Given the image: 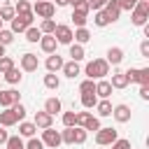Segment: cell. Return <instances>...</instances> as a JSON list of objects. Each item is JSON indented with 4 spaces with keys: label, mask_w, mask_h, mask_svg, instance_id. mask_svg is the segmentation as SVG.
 <instances>
[{
    "label": "cell",
    "mask_w": 149,
    "mask_h": 149,
    "mask_svg": "<svg viewBox=\"0 0 149 149\" xmlns=\"http://www.w3.org/2000/svg\"><path fill=\"white\" fill-rule=\"evenodd\" d=\"M95 102H98V95H95V91H88V93H81V105H84L86 109H91V107H95Z\"/></svg>",
    "instance_id": "cell-26"
},
{
    "label": "cell",
    "mask_w": 149,
    "mask_h": 149,
    "mask_svg": "<svg viewBox=\"0 0 149 149\" xmlns=\"http://www.w3.org/2000/svg\"><path fill=\"white\" fill-rule=\"evenodd\" d=\"M40 47H42V51H44V54H56L58 42H56V37H54V35H42V37H40Z\"/></svg>",
    "instance_id": "cell-13"
},
{
    "label": "cell",
    "mask_w": 149,
    "mask_h": 149,
    "mask_svg": "<svg viewBox=\"0 0 149 149\" xmlns=\"http://www.w3.org/2000/svg\"><path fill=\"white\" fill-rule=\"evenodd\" d=\"M14 102H21V93L19 91H14V88L0 91V107H12Z\"/></svg>",
    "instance_id": "cell-8"
},
{
    "label": "cell",
    "mask_w": 149,
    "mask_h": 149,
    "mask_svg": "<svg viewBox=\"0 0 149 149\" xmlns=\"http://www.w3.org/2000/svg\"><path fill=\"white\" fill-rule=\"evenodd\" d=\"M95 109H98L100 116H112V102L107 98H102L100 102H95Z\"/></svg>",
    "instance_id": "cell-22"
},
{
    "label": "cell",
    "mask_w": 149,
    "mask_h": 149,
    "mask_svg": "<svg viewBox=\"0 0 149 149\" xmlns=\"http://www.w3.org/2000/svg\"><path fill=\"white\" fill-rule=\"evenodd\" d=\"M42 142H44V147L56 149V147L61 144V133H58V130H54L51 126H49V128H42Z\"/></svg>",
    "instance_id": "cell-7"
},
{
    "label": "cell",
    "mask_w": 149,
    "mask_h": 149,
    "mask_svg": "<svg viewBox=\"0 0 149 149\" xmlns=\"http://www.w3.org/2000/svg\"><path fill=\"white\" fill-rule=\"evenodd\" d=\"M93 21H95V26H100V28H105L107 23H112V21H109V16L105 14V9H98V12H95V16H93Z\"/></svg>",
    "instance_id": "cell-34"
},
{
    "label": "cell",
    "mask_w": 149,
    "mask_h": 149,
    "mask_svg": "<svg viewBox=\"0 0 149 149\" xmlns=\"http://www.w3.org/2000/svg\"><path fill=\"white\" fill-rule=\"evenodd\" d=\"M102 2H107V0H102Z\"/></svg>",
    "instance_id": "cell-56"
},
{
    "label": "cell",
    "mask_w": 149,
    "mask_h": 149,
    "mask_svg": "<svg viewBox=\"0 0 149 149\" xmlns=\"http://www.w3.org/2000/svg\"><path fill=\"white\" fill-rule=\"evenodd\" d=\"M112 88H126L130 81H128V77H126V72H114L112 74Z\"/></svg>",
    "instance_id": "cell-18"
},
{
    "label": "cell",
    "mask_w": 149,
    "mask_h": 149,
    "mask_svg": "<svg viewBox=\"0 0 149 149\" xmlns=\"http://www.w3.org/2000/svg\"><path fill=\"white\" fill-rule=\"evenodd\" d=\"M33 19H35V14H33V12L14 14V19H12V33H23V30L33 23Z\"/></svg>",
    "instance_id": "cell-3"
},
{
    "label": "cell",
    "mask_w": 149,
    "mask_h": 149,
    "mask_svg": "<svg viewBox=\"0 0 149 149\" xmlns=\"http://www.w3.org/2000/svg\"><path fill=\"white\" fill-rule=\"evenodd\" d=\"M63 63H65V61H63L58 54H49V58H47V63H44V65H47V70H49V72H58V70L63 68Z\"/></svg>",
    "instance_id": "cell-16"
},
{
    "label": "cell",
    "mask_w": 149,
    "mask_h": 149,
    "mask_svg": "<svg viewBox=\"0 0 149 149\" xmlns=\"http://www.w3.org/2000/svg\"><path fill=\"white\" fill-rule=\"evenodd\" d=\"M88 116H91V114H88V112H77V123H74V126H84V123H86V119H88Z\"/></svg>",
    "instance_id": "cell-47"
},
{
    "label": "cell",
    "mask_w": 149,
    "mask_h": 149,
    "mask_svg": "<svg viewBox=\"0 0 149 149\" xmlns=\"http://www.w3.org/2000/svg\"><path fill=\"white\" fill-rule=\"evenodd\" d=\"M79 91H81V93L95 91V81H93V79H86V81H81V84H79Z\"/></svg>",
    "instance_id": "cell-42"
},
{
    "label": "cell",
    "mask_w": 149,
    "mask_h": 149,
    "mask_svg": "<svg viewBox=\"0 0 149 149\" xmlns=\"http://www.w3.org/2000/svg\"><path fill=\"white\" fill-rule=\"evenodd\" d=\"M84 56H86V54H84V47H81V44H70V58H72V61L79 63Z\"/></svg>",
    "instance_id": "cell-32"
},
{
    "label": "cell",
    "mask_w": 149,
    "mask_h": 149,
    "mask_svg": "<svg viewBox=\"0 0 149 149\" xmlns=\"http://www.w3.org/2000/svg\"><path fill=\"white\" fill-rule=\"evenodd\" d=\"M5 149H26V144H23L21 135H9L5 142Z\"/></svg>",
    "instance_id": "cell-23"
},
{
    "label": "cell",
    "mask_w": 149,
    "mask_h": 149,
    "mask_svg": "<svg viewBox=\"0 0 149 149\" xmlns=\"http://www.w3.org/2000/svg\"><path fill=\"white\" fill-rule=\"evenodd\" d=\"M61 107H63V105H61V100H58V98H47V102H44V112H49L51 116H54V114H58V112H61Z\"/></svg>",
    "instance_id": "cell-20"
},
{
    "label": "cell",
    "mask_w": 149,
    "mask_h": 149,
    "mask_svg": "<svg viewBox=\"0 0 149 149\" xmlns=\"http://www.w3.org/2000/svg\"><path fill=\"white\" fill-rule=\"evenodd\" d=\"M40 30H42V35H54V30H56V21H54V19H42Z\"/></svg>",
    "instance_id": "cell-31"
},
{
    "label": "cell",
    "mask_w": 149,
    "mask_h": 149,
    "mask_svg": "<svg viewBox=\"0 0 149 149\" xmlns=\"http://www.w3.org/2000/svg\"><path fill=\"white\" fill-rule=\"evenodd\" d=\"M23 33H26V40H28V42H40V37H42V30L35 28V26H28Z\"/></svg>",
    "instance_id": "cell-28"
},
{
    "label": "cell",
    "mask_w": 149,
    "mask_h": 149,
    "mask_svg": "<svg viewBox=\"0 0 149 149\" xmlns=\"http://www.w3.org/2000/svg\"><path fill=\"white\" fill-rule=\"evenodd\" d=\"M86 21H88V14H84V12H72V23L77 26V28H86Z\"/></svg>",
    "instance_id": "cell-27"
},
{
    "label": "cell",
    "mask_w": 149,
    "mask_h": 149,
    "mask_svg": "<svg viewBox=\"0 0 149 149\" xmlns=\"http://www.w3.org/2000/svg\"><path fill=\"white\" fill-rule=\"evenodd\" d=\"M26 149H44V142H42V140H37V137L33 135V137L28 140V144H26Z\"/></svg>",
    "instance_id": "cell-43"
},
{
    "label": "cell",
    "mask_w": 149,
    "mask_h": 149,
    "mask_svg": "<svg viewBox=\"0 0 149 149\" xmlns=\"http://www.w3.org/2000/svg\"><path fill=\"white\" fill-rule=\"evenodd\" d=\"M30 2H35V0H30Z\"/></svg>",
    "instance_id": "cell-57"
},
{
    "label": "cell",
    "mask_w": 149,
    "mask_h": 149,
    "mask_svg": "<svg viewBox=\"0 0 149 149\" xmlns=\"http://www.w3.org/2000/svg\"><path fill=\"white\" fill-rule=\"evenodd\" d=\"M116 137H119V133H116L114 128H102V126H100V128L95 130V142H98L100 147H105V144H112Z\"/></svg>",
    "instance_id": "cell-4"
},
{
    "label": "cell",
    "mask_w": 149,
    "mask_h": 149,
    "mask_svg": "<svg viewBox=\"0 0 149 149\" xmlns=\"http://www.w3.org/2000/svg\"><path fill=\"white\" fill-rule=\"evenodd\" d=\"M33 14H37L40 19H54L56 5H54L51 0H35V2H33Z\"/></svg>",
    "instance_id": "cell-2"
},
{
    "label": "cell",
    "mask_w": 149,
    "mask_h": 149,
    "mask_svg": "<svg viewBox=\"0 0 149 149\" xmlns=\"http://www.w3.org/2000/svg\"><path fill=\"white\" fill-rule=\"evenodd\" d=\"M2 74H5V81H7V84H19V81H21V72H19L16 68H9V70L2 72Z\"/></svg>",
    "instance_id": "cell-29"
},
{
    "label": "cell",
    "mask_w": 149,
    "mask_h": 149,
    "mask_svg": "<svg viewBox=\"0 0 149 149\" xmlns=\"http://www.w3.org/2000/svg\"><path fill=\"white\" fill-rule=\"evenodd\" d=\"M95 95H100V98H109V95H112V84L105 81V79H100V81L95 84Z\"/></svg>",
    "instance_id": "cell-19"
},
{
    "label": "cell",
    "mask_w": 149,
    "mask_h": 149,
    "mask_svg": "<svg viewBox=\"0 0 149 149\" xmlns=\"http://www.w3.org/2000/svg\"><path fill=\"white\" fill-rule=\"evenodd\" d=\"M140 54H142L144 58H149V40H144V42L140 44Z\"/></svg>",
    "instance_id": "cell-50"
},
{
    "label": "cell",
    "mask_w": 149,
    "mask_h": 149,
    "mask_svg": "<svg viewBox=\"0 0 149 149\" xmlns=\"http://www.w3.org/2000/svg\"><path fill=\"white\" fill-rule=\"evenodd\" d=\"M14 123H19V116H16V112H14L12 107H5V112H0V126L9 128V126H14Z\"/></svg>",
    "instance_id": "cell-12"
},
{
    "label": "cell",
    "mask_w": 149,
    "mask_h": 149,
    "mask_svg": "<svg viewBox=\"0 0 149 149\" xmlns=\"http://www.w3.org/2000/svg\"><path fill=\"white\" fill-rule=\"evenodd\" d=\"M140 98L149 100V84H140Z\"/></svg>",
    "instance_id": "cell-48"
},
{
    "label": "cell",
    "mask_w": 149,
    "mask_h": 149,
    "mask_svg": "<svg viewBox=\"0 0 149 149\" xmlns=\"http://www.w3.org/2000/svg\"><path fill=\"white\" fill-rule=\"evenodd\" d=\"M61 142H65V144H74V126H65V130L61 133Z\"/></svg>",
    "instance_id": "cell-33"
},
{
    "label": "cell",
    "mask_w": 149,
    "mask_h": 149,
    "mask_svg": "<svg viewBox=\"0 0 149 149\" xmlns=\"http://www.w3.org/2000/svg\"><path fill=\"white\" fill-rule=\"evenodd\" d=\"M37 68H40V61H37V56H35V54H30V51H28V54H23V56H21V70H23V72H35Z\"/></svg>",
    "instance_id": "cell-9"
},
{
    "label": "cell",
    "mask_w": 149,
    "mask_h": 149,
    "mask_svg": "<svg viewBox=\"0 0 149 149\" xmlns=\"http://www.w3.org/2000/svg\"><path fill=\"white\" fill-rule=\"evenodd\" d=\"M35 130H37V126L30 123V121H21L19 123V135H23V137H33Z\"/></svg>",
    "instance_id": "cell-21"
},
{
    "label": "cell",
    "mask_w": 149,
    "mask_h": 149,
    "mask_svg": "<svg viewBox=\"0 0 149 149\" xmlns=\"http://www.w3.org/2000/svg\"><path fill=\"white\" fill-rule=\"evenodd\" d=\"M81 128H86V130H93V133H95V130H98V128H100V121H98V119H95V116H93V114H91V116H88V119H86V123H84V126H81Z\"/></svg>",
    "instance_id": "cell-38"
},
{
    "label": "cell",
    "mask_w": 149,
    "mask_h": 149,
    "mask_svg": "<svg viewBox=\"0 0 149 149\" xmlns=\"http://www.w3.org/2000/svg\"><path fill=\"white\" fill-rule=\"evenodd\" d=\"M112 149H130V140H114L112 142Z\"/></svg>",
    "instance_id": "cell-45"
},
{
    "label": "cell",
    "mask_w": 149,
    "mask_h": 149,
    "mask_svg": "<svg viewBox=\"0 0 149 149\" xmlns=\"http://www.w3.org/2000/svg\"><path fill=\"white\" fill-rule=\"evenodd\" d=\"M147 16L144 12H137V9H130V19H133V26H144L147 23Z\"/></svg>",
    "instance_id": "cell-30"
},
{
    "label": "cell",
    "mask_w": 149,
    "mask_h": 149,
    "mask_svg": "<svg viewBox=\"0 0 149 149\" xmlns=\"http://www.w3.org/2000/svg\"><path fill=\"white\" fill-rule=\"evenodd\" d=\"M112 116L119 123H128L130 121V107L128 105H116V107H112Z\"/></svg>",
    "instance_id": "cell-10"
},
{
    "label": "cell",
    "mask_w": 149,
    "mask_h": 149,
    "mask_svg": "<svg viewBox=\"0 0 149 149\" xmlns=\"http://www.w3.org/2000/svg\"><path fill=\"white\" fill-rule=\"evenodd\" d=\"M0 56H5V44H0Z\"/></svg>",
    "instance_id": "cell-54"
},
{
    "label": "cell",
    "mask_w": 149,
    "mask_h": 149,
    "mask_svg": "<svg viewBox=\"0 0 149 149\" xmlns=\"http://www.w3.org/2000/svg\"><path fill=\"white\" fill-rule=\"evenodd\" d=\"M12 109L16 112V116H19V121H23V119H26V107H23L21 102H14V105H12Z\"/></svg>",
    "instance_id": "cell-44"
},
{
    "label": "cell",
    "mask_w": 149,
    "mask_h": 149,
    "mask_svg": "<svg viewBox=\"0 0 149 149\" xmlns=\"http://www.w3.org/2000/svg\"><path fill=\"white\" fill-rule=\"evenodd\" d=\"M54 37L58 44H72V28L65 26V23H56V30H54Z\"/></svg>",
    "instance_id": "cell-5"
},
{
    "label": "cell",
    "mask_w": 149,
    "mask_h": 149,
    "mask_svg": "<svg viewBox=\"0 0 149 149\" xmlns=\"http://www.w3.org/2000/svg\"><path fill=\"white\" fill-rule=\"evenodd\" d=\"M9 68H14V61H12L9 56H0V74H2V72H7Z\"/></svg>",
    "instance_id": "cell-40"
},
{
    "label": "cell",
    "mask_w": 149,
    "mask_h": 149,
    "mask_svg": "<svg viewBox=\"0 0 149 149\" xmlns=\"http://www.w3.org/2000/svg\"><path fill=\"white\" fill-rule=\"evenodd\" d=\"M107 63H112V65H119L121 61H123V49H119V47H109L107 49V58H105Z\"/></svg>",
    "instance_id": "cell-15"
},
{
    "label": "cell",
    "mask_w": 149,
    "mask_h": 149,
    "mask_svg": "<svg viewBox=\"0 0 149 149\" xmlns=\"http://www.w3.org/2000/svg\"><path fill=\"white\" fill-rule=\"evenodd\" d=\"M14 14H16V12H14L12 5H2V7H0V19H2V21H12Z\"/></svg>",
    "instance_id": "cell-36"
},
{
    "label": "cell",
    "mask_w": 149,
    "mask_h": 149,
    "mask_svg": "<svg viewBox=\"0 0 149 149\" xmlns=\"http://www.w3.org/2000/svg\"><path fill=\"white\" fill-rule=\"evenodd\" d=\"M128 81H137V84H149V68H130L126 70Z\"/></svg>",
    "instance_id": "cell-6"
},
{
    "label": "cell",
    "mask_w": 149,
    "mask_h": 149,
    "mask_svg": "<svg viewBox=\"0 0 149 149\" xmlns=\"http://www.w3.org/2000/svg\"><path fill=\"white\" fill-rule=\"evenodd\" d=\"M51 121H54V116H51L49 112H44V109H42V112H35V121H33V123H35L37 128H49Z\"/></svg>",
    "instance_id": "cell-14"
},
{
    "label": "cell",
    "mask_w": 149,
    "mask_h": 149,
    "mask_svg": "<svg viewBox=\"0 0 149 149\" xmlns=\"http://www.w3.org/2000/svg\"><path fill=\"white\" fill-rule=\"evenodd\" d=\"M7 137H9V133H7V130H5V126H2V128H0V144H5V142H7Z\"/></svg>",
    "instance_id": "cell-51"
},
{
    "label": "cell",
    "mask_w": 149,
    "mask_h": 149,
    "mask_svg": "<svg viewBox=\"0 0 149 149\" xmlns=\"http://www.w3.org/2000/svg\"><path fill=\"white\" fill-rule=\"evenodd\" d=\"M84 72H86V77H88V79H102V77H107V74H109V63H107L105 58H95V61L86 63Z\"/></svg>",
    "instance_id": "cell-1"
},
{
    "label": "cell",
    "mask_w": 149,
    "mask_h": 149,
    "mask_svg": "<svg viewBox=\"0 0 149 149\" xmlns=\"http://www.w3.org/2000/svg\"><path fill=\"white\" fill-rule=\"evenodd\" d=\"M14 12H16V14H21V12H33V5H30V0H16V5H14Z\"/></svg>",
    "instance_id": "cell-37"
},
{
    "label": "cell",
    "mask_w": 149,
    "mask_h": 149,
    "mask_svg": "<svg viewBox=\"0 0 149 149\" xmlns=\"http://www.w3.org/2000/svg\"><path fill=\"white\" fill-rule=\"evenodd\" d=\"M72 40H77V44H86V42L91 40V33H88L86 28H77V30L72 33Z\"/></svg>",
    "instance_id": "cell-24"
},
{
    "label": "cell",
    "mask_w": 149,
    "mask_h": 149,
    "mask_svg": "<svg viewBox=\"0 0 149 149\" xmlns=\"http://www.w3.org/2000/svg\"><path fill=\"white\" fill-rule=\"evenodd\" d=\"M63 5H68V0H56V7H63Z\"/></svg>",
    "instance_id": "cell-53"
},
{
    "label": "cell",
    "mask_w": 149,
    "mask_h": 149,
    "mask_svg": "<svg viewBox=\"0 0 149 149\" xmlns=\"http://www.w3.org/2000/svg\"><path fill=\"white\" fill-rule=\"evenodd\" d=\"M135 5H137V0H119V7H121V9H128V12H130Z\"/></svg>",
    "instance_id": "cell-46"
},
{
    "label": "cell",
    "mask_w": 149,
    "mask_h": 149,
    "mask_svg": "<svg viewBox=\"0 0 149 149\" xmlns=\"http://www.w3.org/2000/svg\"><path fill=\"white\" fill-rule=\"evenodd\" d=\"M79 2H81V0H68V5H72V7H77Z\"/></svg>",
    "instance_id": "cell-52"
},
{
    "label": "cell",
    "mask_w": 149,
    "mask_h": 149,
    "mask_svg": "<svg viewBox=\"0 0 149 149\" xmlns=\"http://www.w3.org/2000/svg\"><path fill=\"white\" fill-rule=\"evenodd\" d=\"M72 9H77V12H84V14H88V9H91V7H88V2H86V0H81V2H79L77 7H72Z\"/></svg>",
    "instance_id": "cell-49"
},
{
    "label": "cell",
    "mask_w": 149,
    "mask_h": 149,
    "mask_svg": "<svg viewBox=\"0 0 149 149\" xmlns=\"http://www.w3.org/2000/svg\"><path fill=\"white\" fill-rule=\"evenodd\" d=\"M0 28H2V19H0Z\"/></svg>",
    "instance_id": "cell-55"
},
{
    "label": "cell",
    "mask_w": 149,
    "mask_h": 149,
    "mask_svg": "<svg viewBox=\"0 0 149 149\" xmlns=\"http://www.w3.org/2000/svg\"><path fill=\"white\" fill-rule=\"evenodd\" d=\"M61 70H63V74H65V77H70V79H74V77H77V74L81 72V70H79V63H77V61L63 63V68H61Z\"/></svg>",
    "instance_id": "cell-17"
},
{
    "label": "cell",
    "mask_w": 149,
    "mask_h": 149,
    "mask_svg": "<svg viewBox=\"0 0 149 149\" xmlns=\"http://www.w3.org/2000/svg\"><path fill=\"white\" fill-rule=\"evenodd\" d=\"M86 137H88V130L81 126H74V144H84Z\"/></svg>",
    "instance_id": "cell-35"
},
{
    "label": "cell",
    "mask_w": 149,
    "mask_h": 149,
    "mask_svg": "<svg viewBox=\"0 0 149 149\" xmlns=\"http://www.w3.org/2000/svg\"><path fill=\"white\" fill-rule=\"evenodd\" d=\"M44 86H47V88H51V91H56V88L61 86V79H58V74H56V72H49V74H44Z\"/></svg>",
    "instance_id": "cell-25"
},
{
    "label": "cell",
    "mask_w": 149,
    "mask_h": 149,
    "mask_svg": "<svg viewBox=\"0 0 149 149\" xmlns=\"http://www.w3.org/2000/svg\"><path fill=\"white\" fill-rule=\"evenodd\" d=\"M105 14L109 16V21L114 23V21H119V16H121V7H119V0H107L105 2Z\"/></svg>",
    "instance_id": "cell-11"
},
{
    "label": "cell",
    "mask_w": 149,
    "mask_h": 149,
    "mask_svg": "<svg viewBox=\"0 0 149 149\" xmlns=\"http://www.w3.org/2000/svg\"><path fill=\"white\" fill-rule=\"evenodd\" d=\"M77 123V112H65L63 114V126H74Z\"/></svg>",
    "instance_id": "cell-41"
},
{
    "label": "cell",
    "mask_w": 149,
    "mask_h": 149,
    "mask_svg": "<svg viewBox=\"0 0 149 149\" xmlns=\"http://www.w3.org/2000/svg\"><path fill=\"white\" fill-rule=\"evenodd\" d=\"M12 40H14V33H12V30H2V28H0V44H5V47H7V44H12Z\"/></svg>",
    "instance_id": "cell-39"
}]
</instances>
